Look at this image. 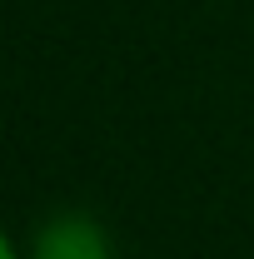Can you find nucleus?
<instances>
[{
    "mask_svg": "<svg viewBox=\"0 0 254 259\" xmlns=\"http://www.w3.org/2000/svg\"><path fill=\"white\" fill-rule=\"evenodd\" d=\"M0 259H25V254H20V244L10 239V229H5V225H0Z\"/></svg>",
    "mask_w": 254,
    "mask_h": 259,
    "instance_id": "f03ea898",
    "label": "nucleus"
},
{
    "mask_svg": "<svg viewBox=\"0 0 254 259\" xmlns=\"http://www.w3.org/2000/svg\"><path fill=\"white\" fill-rule=\"evenodd\" d=\"M25 259H115V244H110V234H105V225L95 214L60 209V214L40 220Z\"/></svg>",
    "mask_w": 254,
    "mask_h": 259,
    "instance_id": "f257e3e1",
    "label": "nucleus"
}]
</instances>
